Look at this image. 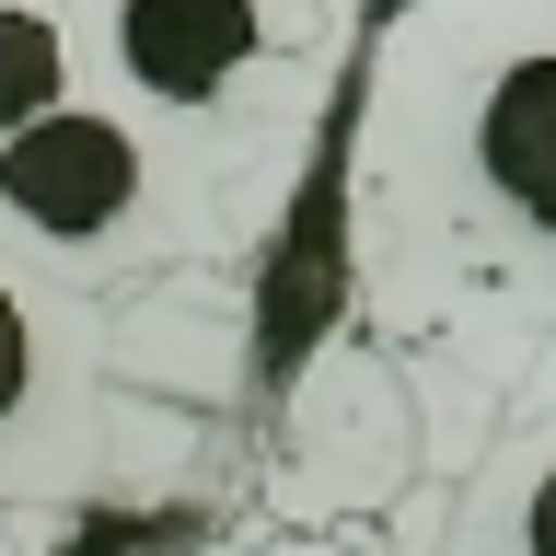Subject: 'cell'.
Wrapping results in <instances>:
<instances>
[{"label":"cell","mask_w":556,"mask_h":556,"mask_svg":"<svg viewBox=\"0 0 556 556\" xmlns=\"http://www.w3.org/2000/svg\"><path fill=\"white\" fill-rule=\"evenodd\" d=\"M359 337L464 359L510 417L556 348V0H394L348 104Z\"/></svg>","instance_id":"6da1fadb"},{"label":"cell","mask_w":556,"mask_h":556,"mask_svg":"<svg viewBox=\"0 0 556 556\" xmlns=\"http://www.w3.org/2000/svg\"><path fill=\"white\" fill-rule=\"evenodd\" d=\"M81 93L290 208L313 128L359 70V0H70Z\"/></svg>","instance_id":"7a4b0ae2"},{"label":"cell","mask_w":556,"mask_h":556,"mask_svg":"<svg viewBox=\"0 0 556 556\" xmlns=\"http://www.w3.org/2000/svg\"><path fill=\"white\" fill-rule=\"evenodd\" d=\"M267 232H278L267 198H243L232 174H208L198 151L151 139L139 116H116L93 93L0 128V243L93 302L139 290V278L232 267Z\"/></svg>","instance_id":"3957f363"},{"label":"cell","mask_w":556,"mask_h":556,"mask_svg":"<svg viewBox=\"0 0 556 556\" xmlns=\"http://www.w3.org/2000/svg\"><path fill=\"white\" fill-rule=\"evenodd\" d=\"M128 486V406L104 394V302L0 243V510Z\"/></svg>","instance_id":"277c9868"},{"label":"cell","mask_w":556,"mask_h":556,"mask_svg":"<svg viewBox=\"0 0 556 556\" xmlns=\"http://www.w3.org/2000/svg\"><path fill=\"white\" fill-rule=\"evenodd\" d=\"M429 556H556V394H510L486 452L452 476V521Z\"/></svg>","instance_id":"5b68a950"},{"label":"cell","mask_w":556,"mask_h":556,"mask_svg":"<svg viewBox=\"0 0 556 556\" xmlns=\"http://www.w3.org/2000/svg\"><path fill=\"white\" fill-rule=\"evenodd\" d=\"M81 93L70 70V0H0V128H24L47 104Z\"/></svg>","instance_id":"8992f818"},{"label":"cell","mask_w":556,"mask_h":556,"mask_svg":"<svg viewBox=\"0 0 556 556\" xmlns=\"http://www.w3.org/2000/svg\"><path fill=\"white\" fill-rule=\"evenodd\" d=\"M208 556H359V545H337V533H302V521H278V533H232V545H208Z\"/></svg>","instance_id":"52a82bcc"},{"label":"cell","mask_w":556,"mask_h":556,"mask_svg":"<svg viewBox=\"0 0 556 556\" xmlns=\"http://www.w3.org/2000/svg\"><path fill=\"white\" fill-rule=\"evenodd\" d=\"M0 556H24V510H0Z\"/></svg>","instance_id":"ba28073f"}]
</instances>
